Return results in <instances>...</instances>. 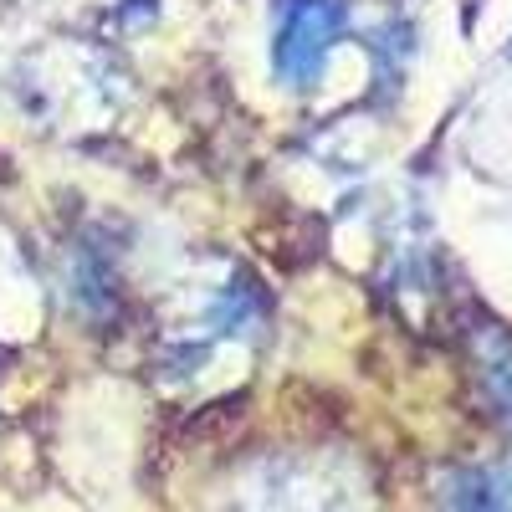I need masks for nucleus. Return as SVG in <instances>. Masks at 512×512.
Returning a JSON list of instances; mask_svg holds the SVG:
<instances>
[{
	"mask_svg": "<svg viewBox=\"0 0 512 512\" xmlns=\"http://www.w3.org/2000/svg\"><path fill=\"white\" fill-rule=\"evenodd\" d=\"M338 21H344V11L333 0H292L282 36H277V72L292 82H308L328 57V41H333Z\"/></svg>",
	"mask_w": 512,
	"mask_h": 512,
	"instance_id": "obj_1",
	"label": "nucleus"
}]
</instances>
